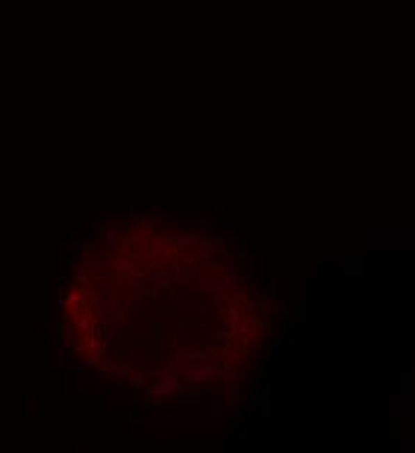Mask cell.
<instances>
[{"label":"cell","instance_id":"obj_31","mask_svg":"<svg viewBox=\"0 0 415 453\" xmlns=\"http://www.w3.org/2000/svg\"><path fill=\"white\" fill-rule=\"evenodd\" d=\"M65 297L71 300V304H80V300H83V288H71V292H68Z\"/></svg>","mask_w":415,"mask_h":453},{"label":"cell","instance_id":"obj_23","mask_svg":"<svg viewBox=\"0 0 415 453\" xmlns=\"http://www.w3.org/2000/svg\"><path fill=\"white\" fill-rule=\"evenodd\" d=\"M250 415H254V412L247 409V404H245V400H236V404H233V409H230V418H233V421H247Z\"/></svg>","mask_w":415,"mask_h":453},{"label":"cell","instance_id":"obj_15","mask_svg":"<svg viewBox=\"0 0 415 453\" xmlns=\"http://www.w3.org/2000/svg\"><path fill=\"white\" fill-rule=\"evenodd\" d=\"M215 362H204L200 365V368H192L188 371V380L192 383H206V380H212V377H215Z\"/></svg>","mask_w":415,"mask_h":453},{"label":"cell","instance_id":"obj_21","mask_svg":"<svg viewBox=\"0 0 415 453\" xmlns=\"http://www.w3.org/2000/svg\"><path fill=\"white\" fill-rule=\"evenodd\" d=\"M288 321H292L295 327L307 321V300H295L292 309H288Z\"/></svg>","mask_w":415,"mask_h":453},{"label":"cell","instance_id":"obj_14","mask_svg":"<svg viewBox=\"0 0 415 453\" xmlns=\"http://www.w3.org/2000/svg\"><path fill=\"white\" fill-rule=\"evenodd\" d=\"M180 386V374L174 371V368H165V371H159V388L165 392L168 397L174 395V388Z\"/></svg>","mask_w":415,"mask_h":453},{"label":"cell","instance_id":"obj_29","mask_svg":"<svg viewBox=\"0 0 415 453\" xmlns=\"http://www.w3.org/2000/svg\"><path fill=\"white\" fill-rule=\"evenodd\" d=\"M212 230H215V226H212V218H197V233H204V236H209Z\"/></svg>","mask_w":415,"mask_h":453},{"label":"cell","instance_id":"obj_8","mask_svg":"<svg viewBox=\"0 0 415 453\" xmlns=\"http://www.w3.org/2000/svg\"><path fill=\"white\" fill-rule=\"evenodd\" d=\"M95 250H97V245H95V236L92 233H83L80 238H74V242L68 245V254L74 256V259H92L95 256Z\"/></svg>","mask_w":415,"mask_h":453},{"label":"cell","instance_id":"obj_11","mask_svg":"<svg viewBox=\"0 0 415 453\" xmlns=\"http://www.w3.org/2000/svg\"><path fill=\"white\" fill-rule=\"evenodd\" d=\"M218 277H221V283L227 286V288H230V286H236V288H238V286L245 283V274H242V268H238V262H227V265L221 268V274H218Z\"/></svg>","mask_w":415,"mask_h":453},{"label":"cell","instance_id":"obj_22","mask_svg":"<svg viewBox=\"0 0 415 453\" xmlns=\"http://www.w3.org/2000/svg\"><path fill=\"white\" fill-rule=\"evenodd\" d=\"M238 395H245V380L242 377H233V380L224 386V397H230V400H236Z\"/></svg>","mask_w":415,"mask_h":453},{"label":"cell","instance_id":"obj_33","mask_svg":"<svg viewBox=\"0 0 415 453\" xmlns=\"http://www.w3.org/2000/svg\"><path fill=\"white\" fill-rule=\"evenodd\" d=\"M227 315H230V321H238V315H242V306L227 304Z\"/></svg>","mask_w":415,"mask_h":453},{"label":"cell","instance_id":"obj_3","mask_svg":"<svg viewBox=\"0 0 415 453\" xmlns=\"http://www.w3.org/2000/svg\"><path fill=\"white\" fill-rule=\"evenodd\" d=\"M171 345L177 350H197L206 345V333L197 330V324L192 321H180L174 318V336H171Z\"/></svg>","mask_w":415,"mask_h":453},{"label":"cell","instance_id":"obj_12","mask_svg":"<svg viewBox=\"0 0 415 453\" xmlns=\"http://www.w3.org/2000/svg\"><path fill=\"white\" fill-rule=\"evenodd\" d=\"M121 238H124V233H121V226H112L109 221H104L97 226V242H104V245H121Z\"/></svg>","mask_w":415,"mask_h":453},{"label":"cell","instance_id":"obj_34","mask_svg":"<svg viewBox=\"0 0 415 453\" xmlns=\"http://www.w3.org/2000/svg\"><path fill=\"white\" fill-rule=\"evenodd\" d=\"M44 330H47V333H50V336H56V333H59V324H54V321H50V324H47V327H44Z\"/></svg>","mask_w":415,"mask_h":453},{"label":"cell","instance_id":"obj_5","mask_svg":"<svg viewBox=\"0 0 415 453\" xmlns=\"http://www.w3.org/2000/svg\"><path fill=\"white\" fill-rule=\"evenodd\" d=\"M154 368H156V359H154L150 350H145L142 345L127 350V371L130 374H150Z\"/></svg>","mask_w":415,"mask_h":453},{"label":"cell","instance_id":"obj_24","mask_svg":"<svg viewBox=\"0 0 415 453\" xmlns=\"http://www.w3.org/2000/svg\"><path fill=\"white\" fill-rule=\"evenodd\" d=\"M307 277H295L292 280V300H307Z\"/></svg>","mask_w":415,"mask_h":453},{"label":"cell","instance_id":"obj_6","mask_svg":"<svg viewBox=\"0 0 415 453\" xmlns=\"http://www.w3.org/2000/svg\"><path fill=\"white\" fill-rule=\"evenodd\" d=\"M154 309H156V304L150 297H127V315L124 318L130 324H145L154 315Z\"/></svg>","mask_w":415,"mask_h":453},{"label":"cell","instance_id":"obj_35","mask_svg":"<svg viewBox=\"0 0 415 453\" xmlns=\"http://www.w3.org/2000/svg\"><path fill=\"white\" fill-rule=\"evenodd\" d=\"M409 371L415 374V347H412V354H409Z\"/></svg>","mask_w":415,"mask_h":453},{"label":"cell","instance_id":"obj_19","mask_svg":"<svg viewBox=\"0 0 415 453\" xmlns=\"http://www.w3.org/2000/svg\"><path fill=\"white\" fill-rule=\"evenodd\" d=\"M398 392L400 395H412L415 392V374L409 368H404V371L398 374Z\"/></svg>","mask_w":415,"mask_h":453},{"label":"cell","instance_id":"obj_28","mask_svg":"<svg viewBox=\"0 0 415 453\" xmlns=\"http://www.w3.org/2000/svg\"><path fill=\"white\" fill-rule=\"evenodd\" d=\"M197 421L206 424V427H218V424H224V415H200Z\"/></svg>","mask_w":415,"mask_h":453},{"label":"cell","instance_id":"obj_17","mask_svg":"<svg viewBox=\"0 0 415 453\" xmlns=\"http://www.w3.org/2000/svg\"><path fill=\"white\" fill-rule=\"evenodd\" d=\"M266 295H268V300H274V304L283 297V283H280V277L271 274V271L266 274Z\"/></svg>","mask_w":415,"mask_h":453},{"label":"cell","instance_id":"obj_16","mask_svg":"<svg viewBox=\"0 0 415 453\" xmlns=\"http://www.w3.org/2000/svg\"><path fill=\"white\" fill-rule=\"evenodd\" d=\"M257 265H259L257 254H254V250H245V254H242V259H238V268H242L245 280H250V277H257Z\"/></svg>","mask_w":415,"mask_h":453},{"label":"cell","instance_id":"obj_9","mask_svg":"<svg viewBox=\"0 0 415 453\" xmlns=\"http://www.w3.org/2000/svg\"><path fill=\"white\" fill-rule=\"evenodd\" d=\"M197 288L200 292H206L209 297H227V286L221 283V277L218 274H200L197 277Z\"/></svg>","mask_w":415,"mask_h":453},{"label":"cell","instance_id":"obj_10","mask_svg":"<svg viewBox=\"0 0 415 453\" xmlns=\"http://www.w3.org/2000/svg\"><path fill=\"white\" fill-rule=\"evenodd\" d=\"M127 318H121V321H104V342H106V347H112V345H115L118 342V338L121 336H127Z\"/></svg>","mask_w":415,"mask_h":453},{"label":"cell","instance_id":"obj_7","mask_svg":"<svg viewBox=\"0 0 415 453\" xmlns=\"http://www.w3.org/2000/svg\"><path fill=\"white\" fill-rule=\"evenodd\" d=\"M386 409H389V418H412L415 415V400H412V395L392 392L389 400H386Z\"/></svg>","mask_w":415,"mask_h":453},{"label":"cell","instance_id":"obj_4","mask_svg":"<svg viewBox=\"0 0 415 453\" xmlns=\"http://www.w3.org/2000/svg\"><path fill=\"white\" fill-rule=\"evenodd\" d=\"M339 271L345 277H366L368 271V254H362V250H348L339 259Z\"/></svg>","mask_w":415,"mask_h":453},{"label":"cell","instance_id":"obj_2","mask_svg":"<svg viewBox=\"0 0 415 453\" xmlns=\"http://www.w3.org/2000/svg\"><path fill=\"white\" fill-rule=\"evenodd\" d=\"M168 306L174 309V318L192 321V324L209 321V312H212L209 304H206V297L197 295V292H177V295H171L168 297Z\"/></svg>","mask_w":415,"mask_h":453},{"label":"cell","instance_id":"obj_32","mask_svg":"<svg viewBox=\"0 0 415 453\" xmlns=\"http://www.w3.org/2000/svg\"><path fill=\"white\" fill-rule=\"evenodd\" d=\"M109 397H112V400H124V397H130V392H127V388H112Z\"/></svg>","mask_w":415,"mask_h":453},{"label":"cell","instance_id":"obj_27","mask_svg":"<svg viewBox=\"0 0 415 453\" xmlns=\"http://www.w3.org/2000/svg\"><path fill=\"white\" fill-rule=\"evenodd\" d=\"M259 312H262V318H274L277 315V304H274V300H262Z\"/></svg>","mask_w":415,"mask_h":453},{"label":"cell","instance_id":"obj_26","mask_svg":"<svg viewBox=\"0 0 415 453\" xmlns=\"http://www.w3.org/2000/svg\"><path fill=\"white\" fill-rule=\"evenodd\" d=\"M174 245H177V247H197V236H192V233H174Z\"/></svg>","mask_w":415,"mask_h":453},{"label":"cell","instance_id":"obj_30","mask_svg":"<svg viewBox=\"0 0 415 453\" xmlns=\"http://www.w3.org/2000/svg\"><path fill=\"white\" fill-rule=\"evenodd\" d=\"M204 347H206V354H209L212 362H224V350H215V347H209V345H204Z\"/></svg>","mask_w":415,"mask_h":453},{"label":"cell","instance_id":"obj_25","mask_svg":"<svg viewBox=\"0 0 415 453\" xmlns=\"http://www.w3.org/2000/svg\"><path fill=\"white\" fill-rule=\"evenodd\" d=\"M339 259H342L339 250H321L316 262H318V265H339Z\"/></svg>","mask_w":415,"mask_h":453},{"label":"cell","instance_id":"obj_18","mask_svg":"<svg viewBox=\"0 0 415 453\" xmlns=\"http://www.w3.org/2000/svg\"><path fill=\"white\" fill-rule=\"evenodd\" d=\"M71 280H74V286H86V280H89V268H86V262L83 259H74L71 262Z\"/></svg>","mask_w":415,"mask_h":453},{"label":"cell","instance_id":"obj_20","mask_svg":"<svg viewBox=\"0 0 415 453\" xmlns=\"http://www.w3.org/2000/svg\"><path fill=\"white\" fill-rule=\"evenodd\" d=\"M145 400L159 406V404H165V400H168V395L159 388V383H150V386H145Z\"/></svg>","mask_w":415,"mask_h":453},{"label":"cell","instance_id":"obj_13","mask_svg":"<svg viewBox=\"0 0 415 453\" xmlns=\"http://www.w3.org/2000/svg\"><path fill=\"white\" fill-rule=\"evenodd\" d=\"M204 247H206V250H212V254H215V256H233V254H236V247H233L230 238H218V236L206 238Z\"/></svg>","mask_w":415,"mask_h":453},{"label":"cell","instance_id":"obj_1","mask_svg":"<svg viewBox=\"0 0 415 453\" xmlns=\"http://www.w3.org/2000/svg\"><path fill=\"white\" fill-rule=\"evenodd\" d=\"M362 254H415V230L400 226V230H389V226H371L362 236Z\"/></svg>","mask_w":415,"mask_h":453}]
</instances>
